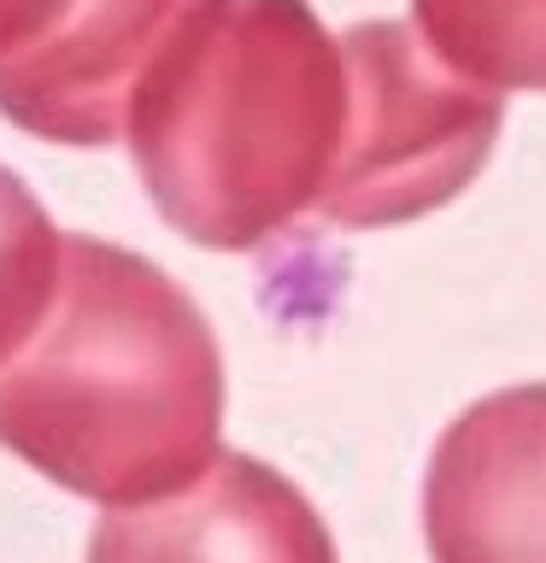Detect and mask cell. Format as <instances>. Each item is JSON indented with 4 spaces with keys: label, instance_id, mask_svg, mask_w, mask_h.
<instances>
[{
    "label": "cell",
    "instance_id": "obj_1",
    "mask_svg": "<svg viewBox=\"0 0 546 563\" xmlns=\"http://www.w3.org/2000/svg\"><path fill=\"white\" fill-rule=\"evenodd\" d=\"M223 434V352L153 258L59 235L30 341L0 358V446L53 487L130 510L183 493Z\"/></svg>",
    "mask_w": 546,
    "mask_h": 563
},
{
    "label": "cell",
    "instance_id": "obj_2",
    "mask_svg": "<svg viewBox=\"0 0 546 563\" xmlns=\"http://www.w3.org/2000/svg\"><path fill=\"white\" fill-rule=\"evenodd\" d=\"M347 130V65L312 0H188L118 135L176 235L247 253L306 218Z\"/></svg>",
    "mask_w": 546,
    "mask_h": 563
},
{
    "label": "cell",
    "instance_id": "obj_3",
    "mask_svg": "<svg viewBox=\"0 0 546 563\" xmlns=\"http://www.w3.org/2000/svg\"><path fill=\"white\" fill-rule=\"evenodd\" d=\"M347 130L312 211L341 229H387L458 200L488 165L505 95L440 70L412 24L364 18L341 35Z\"/></svg>",
    "mask_w": 546,
    "mask_h": 563
},
{
    "label": "cell",
    "instance_id": "obj_4",
    "mask_svg": "<svg viewBox=\"0 0 546 563\" xmlns=\"http://www.w3.org/2000/svg\"><path fill=\"white\" fill-rule=\"evenodd\" d=\"M435 563H546V382L476 399L423 475Z\"/></svg>",
    "mask_w": 546,
    "mask_h": 563
},
{
    "label": "cell",
    "instance_id": "obj_5",
    "mask_svg": "<svg viewBox=\"0 0 546 563\" xmlns=\"http://www.w3.org/2000/svg\"><path fill=\"white\" fill-rule=\"evenodd\" d=\"M88 563H341L324 517L264 457L211 452L183 493L106 510Z\"/></svg>",
    "mask_w": 546,
    "mask_h": 563
},
{
    "label": "cell",
    "instance_id": "obj_6",
    "mask_svg": "<svg viewBox=\"0 0 546 563\" xmlns=\"http://www.w3.org/2000/svg\"><path fill=\"white\" fill-rule=\"evenodd\" d=\"M188 0H70L42 47L0 65V118L59 147L118 141L123 100Z\"/></svg>",
    "mask_w": 546,
    "mask_h": 563
},
{
    "label": "cell",
    "instance_id": "obj_7",
    "mask_svg": "<svg viewBox=\"0 0 546 563\" xmlns=\"http://www.w3.org/2000/svg\"><path fill=\"white\" fill-rule=\"evenodd\" d=\"M412 35L458 82L546 95V0H412Z\"/></svg>",
    "mask_w": 546,
    "mask_h": 563
},
{
    "label": "cell",
    "instance_id": "obj_8",
    "mask_svg": "<svg viewBox=\"0 0 546 563\" xmlns=\"http://www.w3.org/2000/svg\"><path fill=\"white\" fill-rule=\"evenodd\" d=\"M59 276V229L24 176L0 165V358H12L42 323Z\"/></svg>",
    "mask_w": 546,
    "mask_h": 563
},
{
    "label": "cell",
    "instance_id": "obj_9",
    "mask_svg": "<svg viewBox=\"0 0 546 563\" xmlns=\"http://www.w3.org/2000/svg\"><path fill=\"white\" fill-rule=\"evenodd\" d=\"M70 0H0V65L24 59L30 47L47 42V30L65 18Z\"/></svg>",
    "mask_w": 546,
    "mask_h": 563
}]
</instances>
